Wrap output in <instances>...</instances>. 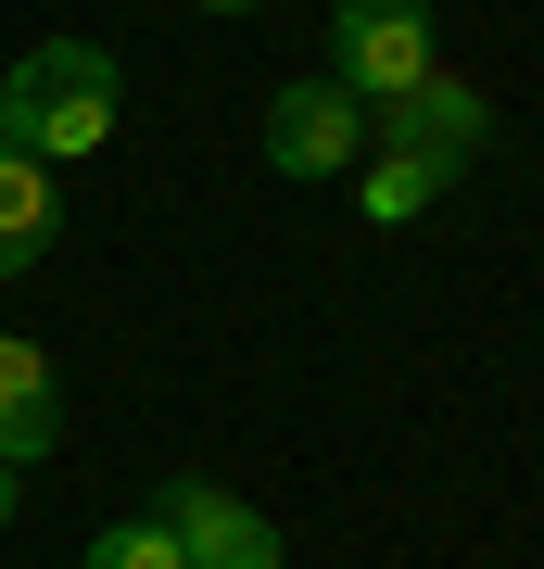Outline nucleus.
Segmentation results:
<instances>
[{
	"label": "nucleus",
	"mask_w": 544,
	"mask_h": 569,
	"mask_svg": "<svg viewBox=\"0 0 544 569\" xmlns=\"http://www.w3.org/2000/svg\"><path fill=\"white\" fill-rule=\"evenodd\" d=\"M0 152H26V140H13V114H0Z\"/></svg>",
	"instance_id": "obj_12"
},
{
	"label": "nucleus",
	"mask_w": 544,
	"mask_h": 569,
	"mask_svg": "<svg viewBox=\"0 0 544 569\" xmlns=\"http://www.w3.org/2000/svg\"><path fill=\"white\" fill-rule=\"evenodd\" d=\"M152 519L178 531V569H291L279 519H266L254 493H228V481H165Z\"/></svg>",
	"instance_id": "obj_4"
},
{
	"label": "nucleus",
	"mask_w": 544,
	"mask_h": 569,
	"mask_svg": "<svg viewBox=\"0 0 544 569\" xmlns=\"http://www.w3.org/2000/svg\"><path fill=\"white\" fill-rule=\"evenodd\" d=\"M0 114H13V140L39 152V164H77L115 140V114H127V77H115V51L101 39H39L0 77Z\"/></svg>",
	"instance_id": "obj_1"
},
{
	"label": "nucleus",
	"mask_w": 544,
	"mask_h": 569,
	"mask_svg": "<svg viewBox=\"0 0 544 569\" xmlns=\"http://www.w3.org/2000/svg\"><path fill=\"white\" fill-rule=\"evenodd\" d=\"M190 13H254V0H190Z\"/></svg>",
	"instance_id": "obj_11"
},
{
	"label": "nucleus",
	"mask_w": 544,
	"mask_h": 569,
	"mask_svg": "<svg viewBox=\"0 0 544 569\" xmlns=\"http://www.w3.org/2000/svg\"><path fill=\"white\" fill-rule=\"evenodd\" d=\"M444 190H456L444 164H418V152H380L355 203H367V228H405V216H431V203H444Z\"/></svg>",
	"instance_id": "obj_8"
},
{
	"label": "nucleus",
	"mask_w": 544,
	"mask_h": 569,
	"mask_svg": "<svg viewBox=\"0 0 544 569\" xmlns=\"http://www.w3.org/2000/svg\"><path fill=\"white\" fill-rule=\"evenodd\" d=\"M89 569H178V531L165 519H115V531H89Z\"/></svg>",
	"instance_id": "obj_9"
},
{
	"label": "nucleus",
	"mask_w": 544,
	"mask_h": 569,
	"mask_svg": "<svg viewBox=\"0 0 544 569\" xmlns=\"http://www.w3.org/2000/svg\"><path fill=\"white\" fill-rule=\"evenodd\" d=\"M13 481H26V468H13V456H0V531H13Z\"/></svg>",
	"instance_id": "obj_10"
},
{
	"label": "nucleus",
	"mask_w": 544,
	"mask_h": 569,
	"mask_svg": "<svg viewBox=\"0 0 544 569\" xmlns=\"http://www.w3.org/2000/svg\"><path fill=\"white\" fill-rule=\"evenodd\" d=\"M329 77H343L355 102H393V89L444 77V26H431V0H329Z\"/></svg>",
	"instance_id": "obj_2"
},
{
	"label": "nucleus",
	"mask_w": 544,
	"mask_h": 569,
	"mask_svg": "<svg viewBox=\"0 0 544 569\" xmlns=\"http://www.w3.org/2000/svg\"><path fill=\"white\" fill-rule=\"evenodd\" d=\"M51 216H63L51 164L39 152H0V279H26V266L51 253Z\"/></svg>",
	"instance_id": "obj_7"
},
{
	"label": "nucleus",
	"mask_w": 544,
	"mask_h": 569,
	"mask_svg": "<svg viewBox=\"0 0 544 569\" xmlns=\"http://www.w3.org/2000/svg\"><path fill=\"white\" fill-rule=\"evenodd\" d=\"M51 443H63V380H51V355L26 329H0V456L39 468Z\"/></svg>",
	"instance_id": "obj_6"
},
{
	"label": "nucleus",
	"mask_w": 544,
	"mask_h": 569,
	"mask_svg": "<svg viewBox=\"0 0 544 569\" xmlns=\"http://www.w3.org/2000/svg\"><path fill=\"white\" fill-rule=\"evenodd\" d=\"M367 140L444 164V178H468V164L494 152V102H482V89H456V77H418V89H393V102H367Z\"/></svg>",
	"instance_id": "obj_3"
},
{
	"label": "nucleus",
	"mask_w": 544,
	"mask_h": 569,
	"mask_svg": "<svg viewBox=\"0 0 544 569\" xmlns=\"http://www.w3.org/2000/svg\"><path fill=\"white\" fill-rule=\"evenodd\" d=\"M355 152H367V102L343 77H291L279 102H266V164H279V178H343Z\"/></svg>",
	"instance_id": "obj_5"
}]
</instances>
